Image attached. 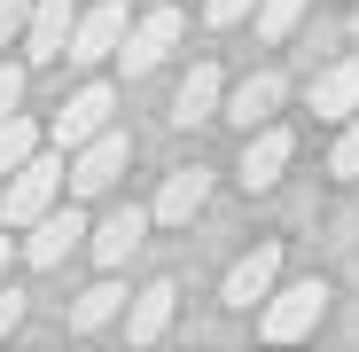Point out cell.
I'll use <instances>...</instances> for the list:
<instances>
[{
    "mask_svg": "<svg viewBox=\"0 0 359 352\" xmlns=\"http://www.w3.org/2000/svg\"><path fill=\"white\" fill-rule=\"evenodd\" d=\"M63 181H71L63 149H39L32 164H16L8 181H0V219H8V227H32V219H47L55 204H63Z\"/></svg>",
    "mask_w": 359,
    "mask_h": 352,
    "instance_id": "cell-1",
    "label": "cell"
},
{
    "mask_svg": "<svg viewBox=\"0 0 359 352\" xmlns=\"http://www.w3.org/2000/svg\"><path fill=\"white\" fill-rule=\"evenodd\" d=\"M320 313H328V282H289V289H273V298H266L258 337H266V344H289V337H305Z\"/></svg>",
    "mask_w": 359,
    "mask_h": 352,
    "instance_id": "cell-2",
    "label": "cell"
},
{
    "mask_svg": "<svg viewBox=\"0 0 359 352\" xmlns=\"http://www.w3.org/2000/svg\"><path fill=\"white\" fill-rule=\"evenodd\" d=\"M126 164H133V133H126V126H102L86 149H71V188H79V196H102V188H117Z\"/></svg>",
    "mask_w": 359,
    "mask_h": 352,
    "instance_id": "cell-3",
    "label": "cell"
},
{
    "mask_svg": "<svg viewBox=\"0 0 359 352\" xmlns=\"http://www.w3.org/2000/svg\"><path fill=\"white\" fill-rule=\"evenodd\" d=\"M180 47V8H172V0H149V16L126 32V47H117V63H126V79H149L156 63H164V55Z\"/></svg>",
    "mask_w": 359,
    "mask_h": 352,
    "instance_id": "cell-4",
    "label": "cell"
},
{
    "mask_svg": "<svg viewBox=\"0 0 359 352\" xmlns=\"http://www.w3.org/2000/svg\"><path fill=\"white\" fill-rule=\"evenodd\" d=\"M126 32H133V24H126V0H94V8H79L71 63H86V71H94V63H109V55L126 47Z\"/></svg>",
    "mask_w": 359,
    "mask_h": 352,
    "instance_id": "cell-5",
    "label": "cell"
},
{
    "mask_svg": "<svg viewBox=\"0 0 359 352\" xmlns=\"http://www.w3.org/2000/svg\"><path fill=\"white\" fill-rule=\"evenodd\" d=\"M273 282H281V243H258V251H243V259L226 266V289H219V298H226L234 313H250V306L273 298Z\"/></svg>",
    "mask_w": 359,
    "mask_h": 352,
    "instance_id": "cell-6",
    "label": "cell"
},
{
    "mask_svg": "<svg viewBox=\"0 0 359 352\" xmlns=\"http://www.w3.org/2000/svg\"><path fill=\"white\" fill-rule=\"evenodd\" d=\"M109 110H117V94H109L102 79H86L63 110H55V149H86V141L109 126Z\"/></svg>",
    "mask_w": 359,
    "mask_h": 352,
    "instance_id": "cell-7",
    "label": "cell"
},
{
    "mask_svg": "<svg viewBox=\"0 0 359 352\" xmlns=\"http://www.w3.org/2000/svg\"><path fill=\"white\" fill-rule=\"evenodd\" d=\"M71 32H79V8H71V0H32L24 55H32V63H63V55H71Z\"/></svg>",
    "mask_w": 359,
    "mask_h": 352,
    "instance_id": "cell-8",
    "label": "cell"
},
{
    "mask_svg": "<svg viewBox=\"0 0 359 352\" xmlns=\"http://www.w3.org/2000/svg\"><path fill=\"white\" fill-rule=\"evenodd\" d=\"M79 235H86V211L55 204L47 219H32V227H24V259H32V266H63V259L79 251Z\"/></svg>",
    "mask_w": 359,
    "mask_h": 352,
    "instance_id": "cell-9",
    "label": "cell"
},
{
    "mask_svg": "<svg viewBox=\"0 0 359 352\" xmlns=\"http://www.w3.org/2000/svg\"><path fill=\"white\" fill-rule=\"evenodd\" d=\"M211 117H226V86H219L211 63H196L188 86L172 94V126H180V133H196V126H211Z\"/></svg>",
    "mask_w": 359,
    "mask_h": 352,
    "instance_id": "cell-10",
    "label": "cell"
},
{
    "mask_svg": "<svg viewBox=\"0 0 359 352\" xmlns=\"http://www.w3.org/2000/svg\"><path fill=\"white\" fill-rule=\"evenodd\" d=\"M289 157H297V133H289V126H258V141L243 149V188L266 196L281 172H289Z\"/></svg>",
    "mask_w": 359,
    "mask_h": 352,
    "instance_id": "cell-11",
    "label": "cell"
},
{
    "mask_svg": "<svg viewBox=\"0 0 359 352\" xmlns=\"http://www.w3.org/2000/svg\"><path fill=\"white\" fill-rule=\"evenodd\" d=\"M172 298H180L172 282H149V289H133V306H126V344H156V337L172 329Z\"/></svg>",
    "mask_w": 359,
    "mask_h": 352,
    "instance_id": "cell-12",
    "label": "cell"
},
{
    "mask_svg": "<svg viewBox=\"0 0 359 352\" xmlns=\"http://www.w3.org/2000/svg\"><path fill=\"white\" fill-rule=\"evenodd\" d=\"M149 219H156V211H133V204H126V211H109V219L94 227V259H102V266H126V259L141 251Z\"/></svg>",
    "mask_w": 359,
    "mask_h": 352,
    "instance_id": "cell-13",
    "label": "cell"
},
{
    "mask_svg": "<svg viewBox=\"0 0 359 352\" xmlns=\"http://www.w3.org/2000/svg\"><path fill=\"white\" fill-rule=\"evenodd\" d=\"M351 110H359V55H344L313 79V117H351Z\"/></svg>",
    "mask_w": 359,
    "mask_h": 352,
    "instance_id": "cell-14",
    "label": "cell"
},
{
    "mask_svg": "<svg viewBox=\"0 0 359 352\" xmlns=\"http://www.w3.org/2000/svg\"><path fill=\"white\" fill-rule=\"evenodd\" d=\"M203 196H211V172H203V164L172 172V181H164V196H156V219H164V227H188V219L203 211Z\"/></svg>",
    "mask_w": 359,
    "mask_h": 352,
    "instance_id": "cell-15",
    "label": "cell"
},
{
    "mask_svg": "<svg viewBox=\"0 0 359 352\" xmlns=\"http://www.w3.org/2000/svg\"><path fill=\"white\" fill-rule=\"evenodd\" d=\"M126 306H133V289H126V282H117V266H109V282H94V289H86V298L71 306V329H79V337H94V329H109V321H117V313H126Z\"/></svg>",
    "mask_w": 359,
    "mask_h": 352,
    "instance_id": "cell-16",
    "label": "cell"
},
{
    "mask_svg": "<svg viewBox=\"0 0 359 352\" xmlns=\"http://www.w3.org/2000/svg\"><path fill=\"white\" fill-rule=\"evenodd\" d=\"M273 102H281V71H250L243 86L226 94V117L250 133V126H266V117H273Z\"/></svg>",
    "mask_w": 359,
    "mask_h": 352,
    "instance_id": "cell-17",
    "label": "cell"
},
{
    "mask_svg": "<svg viewBox=\"0 0 359 352\" xmlns=\"http://www.w3.org/2000/svg\"><path fill=\"white\" fill-rule=\"evenodd\" d=\"M39 157V126L32 117H0V181H8L16 164H32Z\"/></svg>",
    "mask_w": 359,
    "mask_h": 352,
    "instance_id": "cell-18",
    "label": "cell"
},
{
    "mask_svg": "<svg viewBox=\"0 0 359 352\" xmlns=\"http://www.w3.org/2000/svg\"><path fill=\"white\" fill-rule=\"evenodd\" d=\"M297 16H305V0H258V32H266V39H289Z\"/></svg>",
    "mask_w": 359,
    "mask_h": 352,
    "instance_id": "cell-19",
    "label": "cell"
},
{
    "mask_svg": "<svg viewBox=\"0 0 359 352\" xmlns=\"http://www.w3.org/2000/svg\"><path fill=\"white\" fill-rule=\"evenodd\" d=\"M328 172H336V181H359V110L344 117V141L328 149Z\"/></svg>",
    "mask_w": 359,
    "mask_h": 352,
    "instance_id": "cell-20",
    "label": "cell"
},
{
    "mask_svg": "<svg viewBox=\"0 0 359 352\" xmlns=\"http://www.w3.org/2000/svg\"><path fill=\"white\" fill-rule=\"evenodd\" d=\"M24 24H32V0H0V47H16Z\"/></svg>",
    "mask_w": 359,
    "mask_h": 352,
    "instance_id": "cell-21",
    "label": "cell"
},
{
    "mask_svg": "<svg viewBox=\"0 0 359 352\" xmlns=\"http://www.w3.org/2000/svg\"><path fill=\"white\" fill-rule=\"evenodd\" d=\"M24 102V63H0V117H16Z\"/></svg>",
    "mask_w": 359,
    "mask_h": 352,
    "instance_id": "cell-22",
    "label": "cell"
},
{
    "mask_svg": "<svg viewBox=\"0 0 359 352\" xmlns=\"http://www.w3.org/2000/svg\"><path fill=\"white\" fill-rule=\"evenodd\" d=\"M203 16H211V24H243V16H258V0H211Z\"/></svg>",
    "mask_w": 359,
    "mask_h": 352,
    "instance_id": "cell-23",
    "label": "cell"
},
{
    "mask_svg": "<svg viewBox=\"0 0 359 352\" xmlns=\"http://www.w3.org/2000/svg\"><path fill=\"white\" fill-rule=\"evenodd\" d=\"M16 321H24V298H16V289H8V282H0V337H8Z\"/></svg>",
    "mask_w": 359,
    "mask_h": 352,
    "instance_id": "cell-24",
    "label": "cell"
},
{
    "mask_svg": "<svg viewBox=\"0 0 359 352\" xmlns=\"http://www.w3.org/2000/svg\"><path fill=\"white\" fill-rule=\"evenodd\" d=\"M8 259H16V243H8V235H0V274H8Z\"/></svg>",
    "mask_w": 359,
    "mask_h": 352,
    "instance_id": "cell-25",
    "label": "cell"
}]
</instances>
